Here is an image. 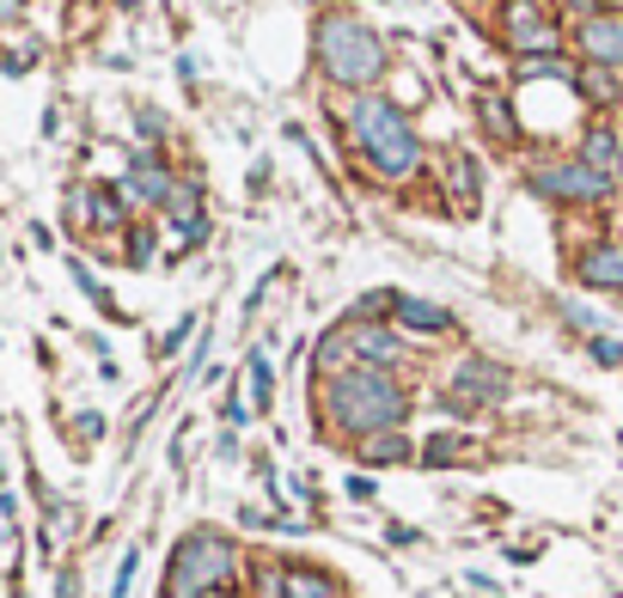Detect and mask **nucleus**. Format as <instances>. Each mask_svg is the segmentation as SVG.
Here are the masks:
<instances>
[{
	"mask_svg": "<svg viewBox=\"0 0 623 598\" xmlns=\"http://www.w3.org/2000/svg\"><path fill=\"white\" fill-rule=\"evenodd\" d=\"M318 410H325V428L349 434V440H374V434H391L410 422V391L386 367H343L337 379H325Z\"/></svg>",
	"mask_w": 623,
	"mask_h": 598,
	"instance_id": "nucleus-1",
	"label": "nucleus"
},
{
	"mask_svg": "<svg viewBox=\"0 0 623 598\" xmlns=\"http://www.w3.org/2000/svg\"><path fill=\"white\" fill-rule=\"evenodd\" d=\"M245 574V556L227 532H184L178 537L172 562H166V598H215L227 586H239Z\"/></svg>",
	"mask_w": 623,
	"mask_h": 598,
	"instance_id": "nucleus-2",
	"label": "nucleus"
},
{
	"mask_svg": "<svg viewBox=\"0 0 623 598\" xmlns=\"http://www.w3.org/2000/svg\"><path fill=\"white\" fill-rule=\"evenodd\" d=\"M349 135H355L361 159H367L379 178H391V184L416 178L422 141H416V129L404 123V110L391 105V98H361V105H355V123H349Z\"/></svg>",
	"mask_w": 623,
	"mask_h": 598,
	"instance_id": "nucleus-3",
	"label": "nucleus"
},
{
	"mask_svg": "<svg viewBox=\"0 0 623 598\" xmlns=\"http://www.w3.org/2000/svg\"><path fill=\"white\" fill-rule=\"evenodd\" d=\"M318 68H325V80H337V86H374V80L386 74V44L374 37L367 19L330 7V13L318 19Z\"/></svg>",
	"mask_w": 623,
	"mask_h": 598,
	"instance_id": "nucleus-4",
	"label": "nucleus"
},
{
	"mask_svg": "<svg viewBox=\"0 0 623 598\" xmlns=\"http://www.w3.org/2000/svg\"><path fill=\"white\" fill-rule=\"evenodd\" d=\"M514 391V379H508V367H496V361H459L452 367V391H447V410H496L501 398Z\"/></svg>",
	"mask_w": 623,
	"mask_h": 598,
	"instance_id": "nucleus-5",
	"label": "nucleus"
},
{
	"mask_svg": "<svg viewBox=\"0 0 623 598\" xmlns=\"http://www.w3.org/2000/svg\"><path fill=\"white\" fill-rule=\"evenodd\" d=\"M532 190L550 202H599L611 190L606 171H593L587 159H562V166H538L532 171Z\"/></svg>",
	"mask_w": 623,
	"mask_h": 598,
	"instance_id": "nucleus-6",
	"label": "nucleus"
},
{
	"mask_svg": "<svg viewBox=\"0 0 623 598\" xmlns=\"http://www.w3.org/2000/svg\"><path fill=\"white\" fill-rule=\"evenodd\" d=\"M501 19H508L501 37H508V49H520V62L526 56H557V25H550V13L538 0H508Z\"/></svg>",
	"mask_w": 623,
	"mask_h": 598,
	"instance_id": "nucleus-7",
	"label": "nucleus"
},
{
	"mask_svg": "<svg viewBox=\"0 0 623 598\" xmlns=\"http://www.w3.org/2000/svg\"><path fill=\"white\" fill-rule=\"evenodd\" d=\"M349 330V354H361V367H398L404 361V337L391 330V324H367V318H355V324H343Z\"/></svg>",
	"mask_w": 623,
	"mask_h": 598,
	"instance_id": "nucleus-8",
	"label": "nucleus"
},
{
	"mask_svg": "<svg viewBox=\"0 0 623 598\" xmlns=\"http://www.w3.org/2000/svg\"><path fill=\"white\" fill-rule=\"evenodd\" d=\"M581 49H587L599 68H623V19L618 13L581 19Z\"/></svg>",
	"mask_w": 623,
	"mask_h": 598,
	"instance_id": "nucleus-9",
	"label": "nucleus"
},
{
	"mask_svg": "<svg viewBox=\"0 0 623 598\" xmlns=\"http://www.w3.org/2000/svg\"><path fill=\"white\" fill-rule=\"evenodd\" d=\"M575 276L587 281V288L623 293V245H587V251L575 257Z\"/></svg>",
	"mask_w": 623,
	"mask_h": 598,
	"instance_id": "nucleus-10",
	"label": "nucleus"
},
{
	"mask_svg": "<svg viewBox=\"0 0 623 598\" xmlns=\"http://www.w3.org/2000/svg\"><path fill=\"white\" fill-rule=\"evenodd\" d=\"M123 190H129V196H141V202H172L178 184L166 178V159H159V154H141L135 166H129Z\"/></svg>",
	"mask_w": 623,
	"mask_h": 598,
	"instance_id": "nucleus-11",
	"label": "nucleus"
},
{
	"mask_svg": "<svg viewBox=\"0 0 623 598\" xmlns=\"http://www.w3.org/2000/svg\"><path fill=\"white\" fill-rule=\"evenodd\" d=\"M355 459L367 464V471H391V464H410V459H416V446H410L404 428H391V434H374V440H361V446H355Z\"/></svg>",
	"mask_w": 623,
	"mask_h": 598,
	"instance_id": "nucleus-12",
	"label": "nucleus"
},
{
	"mask_svg": "<svg viewBox=\"0 0 623 598\" xmlns=\"http://www.w3.org/2000/svg\"><path fill=\"white\" fill-rule=\"evenodd\" d=\"M447 196H452V208H459V215H471V208H477V196H484V171H477V159H471V154H452L447 159Z\"/></svg>",
	"mask_w": 623,
	"mask_h": 598,
	"instance_id": "nucleus-13",
	"label": "nucleus"
},
{
	"mask_svg": "<svg viewBox=\"0 0 623 598\" xmlns=\"http://www.w3.org/2000/svg\"><path fill=\"white\" fill-rule=\"evenodd\" d=\"M391 312H398V324H404V330H416V337H440V330H447V306H435V300H416V293H398V300H391Z\"/></svg>",
	"mask_w": 623,
	"mask_h": 598,
	"instance_id": "nucleus-14",
	"label": "nucleus"
},
{
	"mask_svg": "<svg viewBox=\"0 0 623 598\" xmlns=\"http://www.w3.org/2000/svg\"><path fill=\"white\" fill-rule=\"evenodd\" d=\"M288 598H343V581L325 574V568H306V562H288Z\"/></svg>",
	"mask_w": 623,
	"mask_h": 598,
	"instance_id": "nucleus-15",
	"label": "nucleus"
},
{
	"mask_svg": "<svg viewBox=\"0 0 623 598\" xmlns=\"http://www.w3.org/2000/svg\"><path fill=\"white\" fill-rule=\"evenodd\" d=\"M74 208L93 215V227H123V202L110 196V190H74Z\"/></svg>",
	"mask_w": 623,
	"mask_h": 598,
	"instance_id": "nucleus-16",
	"label": "nucleus"
},
{
	"mask_svg": "<svg viewBox=\"0 0 623 598\" xmlns=\"http://www.w3.org/2000/svg\"><path fill=\"white\" fill-rule=\"evenodd\" d=\"M618 154H623V141L611 135V129H593V135L581 141V159H587L593 171H618Z\"/></svg>",
	"mask_w": 623,
	"mask_h": 598,
	"instance_id": "nucleus-17",
	"label": "nucleus"
},
{
	"mask_svg": "<svg viewBox=\"0 0 623 598\" xmlns=\"http://www.w3.org/2000/svg\"><path fill=\"white\" fill-rule=\"evenodd\" d=\"M245 373H251V403H257V410H269V403H276V367H269V354L257 349L245 361Z\"/></svg>",
	"mask_w": 623,
	"mask_h": 598,
	"instance_id": "nucleus-18",
	"label": "nucleus"
},
{
	"mask_svg": "<svg viewBox=\"0 0 623 598\" xmlns=\"http://www.w3.org/2000/svg\"><path fill=\"white\" fill-rule=\"evenodd\" d=\"M575 86L593 98V105H618V93H623L618 80H611V68H593V74H575Z\"/></svg>",
	"mask_w": 623,
	"mask_h": 598,
	"instance_id": "nucleus-19",
	"label": "nucleus"
},
{
	"mask_svg": "<svg viewBox=\"0 0 623 598\" xmlns=\"http://www.w3.org/2000/svg\"><path fill=\"white\" fill-rule=\"evenodd\" d=\"M471 440L465 434H435V440L422 446V464H452V459H465Z\"/></svg>",
	"mask_w": 623,
	"mask_h": 598,
	"instance_id": "nucleus-20",
	"label": "nucleus"
},
{
	"mask_svg": "<svg viewBox=\"0 0 623 598\" xmlns=\"http://www.w3.org/2000/svg\"><path fill=\"white\" fill-rule=\"evenodd\" d=\"M343 354H349V330H325V337H318V373H325V379H337Z\"/></svg>",
	"mask_w": 623,
	"mask_h": 598,
	"instance_id": "nucleus-21",
	"label": "nucleus"
},
{
	"mask_svg": "<svg viewBox=\"0 0 623 598\" xmlns=\"http://www.w3.org/2000/svg\"><path fill=\"white\" fill-rule=\"evenodd\" d=\"M569 74H575V68L562 62V56H526V62H520V80H526V86L532 80H569Z\"/></svg>",
	"mask_w": 623,
	"mask_h": 598,
	"instance_id": "nucleus-22",
	"label": "nucleus"
},
{
	"mask_svg": "<svg viewBox=\"0 0 623 598\" xmlns=\"http://www.w3.org/2000/svg\"><path fill=\"white\" fill-rule=\"evenodd\" d=\"M477 110H484V123L496 129L501 141H514V110H508V98H496V93H484L477 98Z\"/></svg>",
	"mask_w": 623,
	"mask_h": 598,
	"instance_id": "nucleus-23",
	"label": "nucleus"
},
{
	"mask_svg": "<svg viewBox=\"0 0 623 598\" xmlns=\"http://www.w3.org/2000/svg\"><path fill=\"white\" fill-rule=\"evenodd\" d=\"M587 349H593V361H599V367H623V342H611V337H593Z\"/></svg>",
	"mask_w": 623,
	"mask_h": 598,
	"instance_id": "nucleus-24",
	"label": "nucleus"
},
{
	"mask_svg": "<svg viewBox=\"0 0 623 598\" xmlns=\"http://www.w3.org/2000/svg\"><path fill=\"white\" fill-rule=\"evenodd\" d=\"M220 422H227V428H245V422H251V403L239 398V385H233V398L220 403Z\"/></svg>",
	"mask_w": 623,
	"mask_h": 598,
	"instance_id": "nucleus-25",
	"label": "nucleus"
},
{
	"mask_svg": "<svg viewBox=\"0 0 623 598\" xmlns=\"http://www.w3.org/2000/svg\"><path fill=\"white\" fill-rule=\"evenodd\" d=\"M135 568H141V550H129V556H123V568H117V586H110V598H123V593H129Z\"/></svg>",
	"mask_w": 623,
	"mask_h": 598,
	"instance_id": "nucleus-26",
	"label": "nucleus"
},
{
	"mask_svg": "<svg viewBox=\"0 0 623 598\" xmlns=\"http://www.w3.org/2000/svg\"><path fill=\"white\" fill-rule=\"evenodd\" d=\"M147 257H154V232L141 227L135 239H129V263H147Z\"/></svg>",
	"mask_w": 623,
	"mask_h": 598,
	"instance_id": "nucleus-27",
	"label": "nucleus"
},
{
	"mask_svg": "<svg viewBox=\"0 0 623 598\" xmlns=\"http://www.w3.org/2000/svg\"><path fill=\"white\" fill-rule=\"evenodd\" d=\"M562 318L575 324V330H593V324H599V318H593V312H587V306H575V300H569V306H562Z\"/></svg>",
	"mask_w": 623,
	"mask_h": 598,
	"instance_id": "nucleus-28",
	"label": "nucleus"
},
{
	"mask_svg": "<svg viewBox=\"0 0 623 598\" xmlns=\"http://www.w3.org/2000/svg\"><path fill=\"white\" fill-rule=\"evenodd\" d=\"M349 501H374V483H367V476H349Z\"/></svg>",
	"mask_w": 623,
	"mask_h": 598,
	"instance_id": "nucleus-29",
	"label": "nucleus"
},
{
	"mask_svg": "<svg viewBox=\"0 0 623 598\" xmlns=\"http://www.w3.org/2000/svg\"><path fill=\"white\" fill-rule=\"evenodd\" d=\"M56 598H80V574H74V568H62V581H56Z\"/></svg>",
	"mask_w": 623,
	"mask_h": 598,
	"instance_id": "nucleus-30",
	"label": "nucleus"
},
{
	"mask_svg": "<svg viewBox=\"0 0 623 598\" xmlns=\"http://www.w3.org/2000/svg\"><path fill=\"white\" fill-rule=\"evenodd\" d=\"M618 178H623V154H618Z\"/></svg>",
	"mask_w": 623,
	"mask_h": 598,
	"instance_id": "nucleus-31",
	"label": "nucleus"
},
{
	"mask_svg": "<svg viewBox=\"0 0 623 598\" xmlns=\"http://www.w3.org/2000/svg\"><path fill=\"white\" fill-rule=\"evenodd\" d=\"M19 598H25V593H19Z\"/></svg>",
	"mask_w": 623,
	"mask_h": 598,
	"instance_id": "nucleus-32",
	"label": "nucleus"
}]
</instances>
